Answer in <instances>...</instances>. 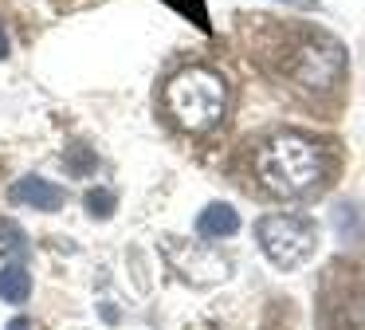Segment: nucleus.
Segmentation results:
<instances>
[{
	"label": "nucleus",
	"instance_id": "obj_1",
	"mask_svg": "<svg viewBox=\"0 0 365 330\" xmlns=\"http://www.w3.org/2000/svg\"><path fill=\"white\" fill-rule=\"evenodd\" d=\"M322 149L302 134H275L255 157V173H259L263 189L283 201L307 196L322 181Z\"/></svg>",
	"mask_w": 365,
	"mask_h": 330
},
{
	"label": "nucleus",
	"instance_id": "obj_2",
	"mask_svg": "<svg viewBox=\"0 0 365 330\" xmlns=\"http://www.w3.org/2000/svg\"><path fill=\"white\" fill-rule=\"evenodd\" d=\"M165 110L181 130L205 134L220 126L224 110H228V86L208 67H185L165 83Z\"/></svg>",
	"mask_w": 365,
	"mask_h": 330
},
{
	"label": "nucleus",
	"instance_id": "obj_3",
	"mask_svg": "<svg viewBox=\"0 0 365 330\" xmlns=\"http://www.w3.org/2000/svg\"><path fill=\"white\" fill-rule=\"evenodd\" d=\"M255 240H259L263 256L271 259L275 267L291 271V267L307 264L318 248V232L310 220L302 216H287V212H271L255 224Z\"/></svg>",
	"mask_w": 365,
	"mask_h": 330
},
{
	"label": "nucleus",
	"instance_id": "obj_4",
	"mask_svg": "<svg viewBox=\"0 0 365 330\" xmlns=\"http://www.w3.org/2000/svg\"><path fill=\"white\" fill-rule=\"evenodd\" d=\"M165 256L173 264V271L189 283H220L232 275L228 256H220L216 248H205V244H189V240H165Z\"/></svg>",
	"mask_w": 365,
	"mask_h": 330
},
{
	"label": "nucleus",
	"instance_id": "obj_5",
	"mask_svg": "<svg viewBox=\"0 0 365 330\" xmlns=\"http://www.w3.org/2000/svg\"><path fill=\"white\" fill-rule=\"evenodd\" d=\"M341 63H346V59H341V47L334 44V39L318 36V39H310V44L299 51L294 79H299L302 86H310V91H326V86H334Z\"/></svg>",
	"mask_w": 365,
	"mask_h": 330
},
{
	"label": "nucleus",
	"instance_id": "obj_6",
	"mask_svg": "<svg viewBox=\"0 0 365 330\" xmlns=\"http://www.w3.org/2000/svg\"><path fill=\"white\" fill-rule=\"evenodd\" d=\"M9 196H12V204H28V209H36V212H59L63 209V189L56 185V181H43V177H20L16 185L9 189Z\"/></svg>",
	"mask_w": 365,
	"mask_h": 330
},
{
	"label": "nucleus",
	"instance_id": "obj_7",
	"mask_svg": "<svg viewBox=\"0 0 365 330\" xmlns=\"http://www.w3.org/2000/svg\"><path fill=\"white\" fill-rule=\"evenodd\" d=\"M236 232H240V212L224 201L208 204L197 216V236H205V240H228V236H236Z\"/></svg>",
	"mask_w": 365,
	"mask_h": 330
},
{
	"label": "nucleus",
	"instance_id": "obj_8",
	"mask_svg": "<svg viewBox=\"0 0 365 330\" xmlns=\"http://www.w3.org/2000/svg\"><path fill=\"white\" fill-rule=\"evenodd\" d=\"M32 295V275H28L24 264H9L0 267V299L4 303H28Z\"/></svg>",
	"mask_w": 365,
	"mask_h": 330
},
{
	"label": "nucleus",
	"instance_id": "obj_9",
	"mask_svg": "<svg viewBox=\"0 0 365 330\" xmlns=\"http://www.w3.org/2000/svg\"><path fill=\"white\" fill-rule=\"evenodd\" d=\"M83 204H87V212L95 220H106L114 209H118V196H114V189H91V193L83 196Z\"/></svg>",
	"mask_w": 365,
	"mask_h": 330
},
{
	"label": "nucleus",
	"instance_id": "obj_10",
	"mask_svg": "<svg viewBox=\"0 0 365 330\" xmlns=\"http://www.w3.org/2000/svg\"><path fill=\"white\" fill-rule=\"evenodd\" d=\"M91 169H95V154H91L87 146H71V149H67V173L79 177V173H91Z\"/></svg>",
	"mask_w": 365,
	"mask_h": 330
},
{
	"label": "nucleus",
	"instance_id": "obj_11",
	"mask_svg": "<svg viewBox=\"0 0 365 330\" xmlns=\"http://www.w3.org/2000/svg\"><path fill=\"white\" fill-rule=\"evenodd\" d=\"M0 236H9V244H0L4 251H24L28 248V240H24V232H20L12 220H0Z\"/></svg>",
	"mask_w": 365,
	"mask_h": 330
},
{
	"label": "nucleus",
	"instance_id": "obj_12",
	"mask_svg": "<svg viewBox=\"0 0 365 330\" xmlns=\"http://www.w3.org/2000/svg\"><path fill=\"white\" fill-rule=\"evenodd\" d=\"M4 330H32V319H24V314H20V319H12Z\"/></svg>",
	"mask_w": 365,
	"mask_h": 330
},
{
	"label": "nucleus",
	"instance_id": "obj_13",
	"mask_svg": "<svg viewBox=\"0 0 365 330\" xmlns=\"http://www.w3.org/2000/svg\"><path fill=\"white\" fill-rule=\"evenodd\" d=\"M0 59H9V31H4V24H0Z\"/></svg>",
	"mask_w": 365,
	"mask_h": 330
}]
</instances>
